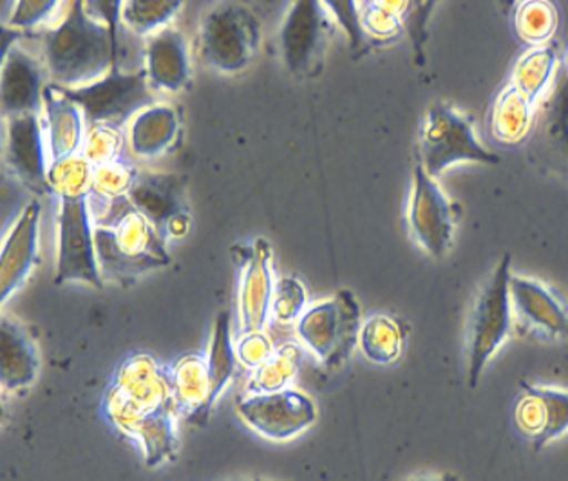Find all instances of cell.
Returning a JSON list of instances; mask_svg holds the SVG:
<instances>
[{
  "mask_svg": "<svg viewBox=\"0 0 568 481\" xmlns=\"http://www.w3.org/2000/svg\"><path fill=\"white\" fill-rule=\"evenodd\" d=\"M105 412L123 434L140 443L148 460H163L176 451L178 409L169 375L151 355H129L118 366L105 395Z\"/></svg>",
  "mask_w": 568,
  "mask_h": 481,
  "instance_id": "1",
  "label": "cell"
},
{
  "mask_svg": "<svg viewBox=\"0 0 568 481\" xmlns=\"http://www.w3.org/2000/svg\"><path fill=\"white\" fill-rule=\"evenodd\" d=\"M88 202L103 280H134L138 275L169 265L171 259L158 226L128 197L108 202L89 194Z\"/></svg>",
  "mask_w": 568,
  "mask_h": 481,
  "instance_id": "2",
  "label": "cell"
},
{
  "mask_svg": "<svg viewBox=\"0 0 568 481\" xmlns=\"http://www.w3.org/2000/svg\"><path fill=\"white\" fill-rule=\"evenodd\" d=\"M116 30L85 11L84 2H73L44 40L45 69L53 84L80 89L113 71L116 65Z\"/></svg>",
  "mask_w": 568,
  "mask_h": 481,
  "instance_id": "3",
  "label": "cell"
},
{
  "mask_svg": "<svg viewBox=\"0 0 568 481\" xmlns=\"http://www.w3.org/2000/svg\"><path fill=\"white\" fill-rule=\"evenodd\" d=\"M510 277V254H505L478 294L470 314L467 331V380L470 388L480 383L487 364L509 339L513 328Z\"/></svg>",
  "mask_w": 568,
  "mask_h": 481,
  "instance_id": "4",
  "label": "cell"
},
{
  "mask_svg": "<svg viewBox=\"0 0 568 481\" xmlns=\"http://www.w3.org/2000/svg\"><path fill=\"white\" fill-rule=\"evenodd\" d=\"M361 328V306L349 290L306 309L295 325L301 342L329 369L341 368L349 359Z\"/></svg>",
  "mask_w": 568,
  "mask_h": 481,
  "instance_id": "5",
  "label": "cell"
},
{
  "mask_svg": "<svg viewBox=\"0 0 568 481\" xmlns=\"http://www.w3.org/2000/svg\"><path fill=\"white\" fill-rule=\"evenodd\" d=\"M422 167L432 177L458 162L498 165L500 156L490 153L475 136V129L467 116L453 105L433 103L420 129Z\"/></svg>",
  "mask_w": 568,
  "mask_h": 481,
  "instance_id": "6",
  "label": "cell"
},
{
  "mask_svg": "<svg viewBox=\"0 0 568 481\" xmlns=\"http://www.w3.org/2000/svg\"><path fill=\"white\" fill-rule=\"evenodd\" d=\"M260 22L243 6L212 8L200 25L197 50L205 65L221 73H237L251 65L260 48Z\"/></svg>",
  "mask_w": 568,
  "mask_h": 481,
  "instance_id": "7",
  "label": "cell"
},
{
  "mask_svg": "<svg viewBox=\"0 0 568 481\" xmlns=\"http://www.w3.org/2000/svg\"><path fill=\"white\" fill-rule=\"evenodd\" d=\"M65 93L79 105L89 125L105 123L122 129L156 100L145 71L123 73L118 65L94 84L65 89Z\"/></svg>",
  "mask_w": 568,
  "mask_h": 481,
  "instance_id": "8",
  "label": "cell"
},
{
  "mask_svg": "<svg viewBox=\"0 0 568 481\" xmlns=\"http://www.w3.org/2000/svg\"><path fill=\"white\" fill-rule=\"evenodd\" d=\"M88 197L60 199L59 256L54 272L57 285L80 280L94 288L103 286Z\"/></svg>",
  "mask_w": 568,
  "mask_h": 481,
  "instance_id": "9",
  "label": "cell"
},
{
  "mask_svg": "<svg viewBox=\"0 0 568 481\" xmlns=\"http://www.w3.org/2000/svg\"><path fill=\"white\" fill-rule=\"evenodd\" d=\"M241 420L272 442H288L314 426L317 406L300 389L248 395L237 403Z\"/></svg>",
  "mask_w": 568,
  "mask_h": 481,
  "instance_id": "10",
  "label": "cell"
},
{
  "mask_svg": "<svg viewBox=\"0 0 568 481\" xmlns=\"http://www.w3.org/2000/svg\"><path fill=\"white\" fill-rule=\"evenodd\" d=\"M407 225L413 239L432 257L446 256L455 234L453 206L435 177L418 163L407 205Z\"/></svg>",
  "mask_w": 568,
  "mask_h": 481,
  "instance_id": "11",
  "label": "cell"
},
{
  "mask_svg": "<svg viewBox=\"0 0 568 481\" xmlns=\"http://www.w3.org/2000/svg\"><path fill=\"white\" fill-rule=\"evenodd\" d=\"M516 432L539 451L568 432V389L521 383L513 408Z\"/></svg>",
  "mask_w": 568,
  "mask_h": 481,
  "instance_id": "12",
  "label": "cell"
},
{
  "mask_svg": "<svg viewBox=\"0 0 568 481\" xmlns=\"http://www.w3.org/2000/svg\"><path fill=\"white\" fill-rule=\"evenodd\" d=\"M328 42V17L323 2L300 0L292 6L283 30L281 50L290 73L308 76L323 60Z\"/></svg>",
  "mask_w": 568,
  "mask_h": 481,
  "instance_id": "13",
  "label": "cell"
},
{
  "mask_svg": "<svg viewBox=\"0 0 568 481\" xmlns=\"http://www.w3.org/2000/svg\"><path fill=\"white\" fill-rule=\"evenodd\" d=\"M6 163L11 172L37 194L50 191V147L45 143L44 122L39 113L8 119L6 127Z\"/></svg>",
  "mask_w": 568,
  "mask_h": 481,
  "instance_id": "14",
  "label": "cell"
},
{
  "mask_svg": "<svg viewBox=\"0 0 568 481\" xmlns=\"http://www.w3.org/2000/svg\"><path fill=\"white\" fill-rule=\"evenodd\" d=\"M240 280V335L255 334L265 329L272 314L274 275H272V248L265 239H257L246 250L241 263Z\"/></svg>",
  "mask_w": 568,
  "mask_h": 481,
  "instance_id": "15",
  "label": "cell"
},
{
  "mask_svg": "<svg viewBox=\"0 0 568 481\" xmlns=\"http://www.w3.org/2000/svg\"><path fill=\"white\" fill-rule=\"evenodd\" d=\"M42 208L37 199L26 206L6 237L0 254V299L2 303L24 285L39 257Z\"/></svg>",
  "mask_w": 568,
  "mask_h": 481,
  "instance_id": "16",
  "label": "cell"
},
{
  "mask_svg": "<svg viewBox=\"0 0 568 481\" xmlns=\"http://www.w3.org/2000/svg\"><path fill=\"white\" fill-rule=\"evenodd\" d=\"M513 311L547 339L568 337V308L549 286L529 277H510Z\"/></svg>",
  "mask_w": 568,
  "mask_h": 481,
  "instance_id": "17",
  "label": "cell"
},
{
  "mask_svg": "<svg viewBox=\"0 0 568 481\" xmlns=\"http://www.w3.org/2000/svg\"><path fill=\"white\" fill-rule=\"evenodd\" d=\"M45 74L42 65L20 48H10L2 64V114L13 119L20 114L39 113L44 103Z\"/></svg>",
  "mask_w": 568,
  "mask_h": 481,
  "instance_id": "18",
  "label": "cell"
},
{
  "mask_svg": "<svg viewBox=\"0 0 568 481\" xmlns=\"http://www.w3.org/2000/svg\"><path fill=\"white\" fill-rule=\"evenodd\" d=\"M145 74L154 91L180 93L191 82V51L182 31L171 25L145 42Z\"/></svg>",
  "mask_w": 568,
  "mask_h": 481,
  "instance_id": "19",
  "label": "cell"
},
{
  "mask_svg": "<svg viewBox=\"0 0 568 481\" xmlns=\"http://www.w3.org/2000/svg\"><path fill=\"white\" fill-rule=\"evenodd\" d=\"M42 108L51 163L79 154L85 134L84 114L79 105L69 99L64 88L48 84Z\"/></svg>",
  "mask_w": 568,
  "mask_h": 481,
  "instance_id": "20",
  "label": "cell"
},
{
  "mask_svg": "<svg viewBox=\"0 0 568 481\" xmlns=\"http://www.w3.org/2000/svg\"><path fill=\"white\" fill-rule=\"evenodd\" d=\"M39 373V349L28 329L10 315L0 323V382L8 393L30 388Z\"/></svg>",
  "mask_w": 568,
  "mask_h": 481,
  "instance_id": "21",
  "label": "cell"
},
{
  "mask_svg": "<svg viewBox=\"0 0 568 481\" xmlns=\"http://www.w3.org/2000/svg\"><path fill=\"white\" fill-rule=\"evenodd\" d=\"M180 133V116L169 103H152L129 123V145L140 157L168 153Z\"/></svg>",
  "mask_w": 568,
  "mask_h": 481,
  "instance_id": "22",
  "label": "cell"
},
{
  "mask_svg": "<svg viewBox=\"0 0 568 481\" xmlns=\"http://www.w3.org/2000/svg\"><path fill=\"white\" fill-rule=\"evenodd\" d=\"M172 400L178 412L205 418L211 411L212 382L206 357L185 355L168 371Z\"/></svg>",
  "mask_w": 568,
  "mask_h": 481,
  "instance_id": "23",
  "label": "cell"
},
{
  "mask_svg": "<svg viewBox=\"0 0 568 481\" xmlns=\"http://www.w3.org/2000/svg\"><path fill=\"white\" fill-rule=\"evenodd\" d=\"M131 205L154 225H168L172 217L182 214V187L176 177L165 174H138L128 196Z\"/></svg>",
  "mask_w": 568,
  "mask_h": 481,
  "instance_id": "24",
  "label": "cell"
},
{
  "mask_svg": "<svg viewBox=\"0 0 568 481\" xmlns=\"http://www.w3.org/2000/svg\"><path fill=\"white\" fill-rule=\"evenodd\" d=\"M535 103H530L515 85L507 84L490 109L489 129L496 142L507 147L519 145L532 127Z\"/></svg>",
  "mask_w": 568,
  "mask_h": 481,
  "instance_id": "25",
  "label": "cell"
},
{
  "mask_svg": "<svg viewBox=\"0 0 568 481\" xmlns=\"http://www.w3.org/2000/svg\"><path fill=\"white\" fill-rule=\"evenodd\" d=\"M539 136L554 162L568 172V73L559 69L539 120Z\"/></svg>",
  "mask_w": 568,
  "mask_h": 481,
  "instance_id": "26",
  "label": "cell"
},
{
  "mask_svg": "<svg viewBox=\"0 0 568 481\" xmlns=\"http://www.w3.org/2000/svg\"><path fill=\"white\" fill-rule=\"evenodd\" d=\"M556 65L558 54L552 45L530 48L516 60L509 84L515 85L530 103H536L545 93V89L549 88L550 80L556 73Z\"/></svg>",
  "mask_w": 568,
  "mask_h": 481,
  "instance_id": "27",
  "label": "cell"
},
{
  "mask_svg": "<svg viewBox=\"0 0 568 481\" xmlns=\"http://www.w3.org/2000/svg\"><path fill=\"white\" fill-rule=\"evenodd\" d=\"M358 346L363 349L364 357L372 362H395L400 357L404 346V328L392 315H372L363 323Z\"/></svg>",
  "mask_w": 568,
  "mask_h": 481,
  "instance_id": "28",
  "label": "cell"
},
{
  "mask_svg": "<svg viewBox=\"0 0 568 481\" xmlns=\"http://www.w3.org/2000/svg\"><path fill=\"white\" fill-rule=\"evenodd\" d=\"M301 360H303V349L297 344H283L263 366L254 369L248 383V395L277 393L288 389L300 371Z\"/></svg>",
  "mask_w": 568,
  "mask_h": 481,
  "instance_id": "29",
  "label": "cell"
},
{
  "mask_svg": "<svg viewBox=\"0 0 568 481\" xmlns=\"http://www.w3.org/2000/svg\"><path fill=\"white\" fill-rule=\"evenodd\" d=\"M206 362H209V373H211L212 382V408L220 395L223 393V389L231 383L235 368H237V355H235L234 340H232L231 314L229 311H221L217 315Z\"/></svg>",
  "mask_w": 568,
  "mask_h": 481,
  "instance_id": "30",
  "label": "cell"
},
{
  "mask_svg": "<svg viewBox=\"0 0 568 481\" xmlns=\"http://www.w3.org/2000/svg\"><path fill=\"white\" fill-rule=\"evenodd\" d=\"M559 16L556 6L545 0H529L516 8L513 28L516 37L530 48H544L556 31Z\"/></svg>",
  "mask_w": 568,
  "mask_h": 481,
  "instance_id": "31",
  "label": "cell"
},
{
  "mask_svg": "<svg viewBox=\"0 0 568 481\" xmlns=\"http://www.w3.org/2000/svg\"><path fill=\"white\" fill-rule=\"evenodd\" d=\"M182 8L180 0H129L123 2L120 22L131 33L151 37L168 28L169 20Z\"/></svg>",
  "mask_w": 568,
  "mask_h": 481,
  "instance_id": "32",
  "label": "cell"
},
{
  "mask_svg": "<svg viewBox=\"0 0 568 481\" xmlns=\"http://www.w3.org/2000/svg\"><path fill=\"white\" fill-rule=\"evenodd\" d=\"M93 168L80 153L51 163L48 172L50 191L59 194L60 199L89 196L93 185Z\"/></svg>",
  "mask_w": 568,
  "mask_h": 481,
  "instance_id": "33",
  "label": "cell"
},
{
  "mask_svg": "<svg viewBox=\"0 0 568 481\" xmlns=\"http://www.w3.org/2000/svg\"><path fill=\"white\" fill-rule=\"evenodd\" d=\"M412 2H368L361 13L364 33L381 42H389L400 37L406 24L407 11Z\"/></svg>",
  "mask_w": 568,
  "mask_h": 481,
  "instance_id": "34",
  "label": "cell"
},
{
  "mask_svg": "<svg viewBox=\"0 0 568 481\" xmlns=\"http://www.w3.org/2000/svg\"><path fill=\"white\" fill-rule=\"evenodd\" d=\"M123 147H125V136H123L122 127L94 123V125L85 127L84 143H82L80 154L93 167H100L105 163L122 160Z\"/></svg>",
  "mask_w": 568,
  "mask_h": 481,
  "instance_id": "35",
  "label": "cell"
},
{
  "mask_svg": "<svg viewBox=\"0 0 568 481\" xmlns=\"http://www.w3.org/2000/svg\"><path fill=\"white\" fill-rule=\"evenodd\" d=\"M136 177V167H133V163L125 162L123 157L116 162L94 167L91 196L108 199V202L123 199L129 196Z\"/></svg>",
  "mask_w": 568,
  "mask_h": 481,
  "instance_id": "36",
  "label": "cell"
},
{
  "mask_svg": "<svg viewBox=\"0 0 568 481\" xmlns=\"http://www.w3.org/2000/svg\"><path fill=\"white\" fill-rule=\"evenodd\" d=\"M308 294L297 277H283L275 283L274 297H272V315L283 325L300 320L306 311Z\"/></svg>",
  "mask_w": 568,
  "mask_h": 481,
  "instance_id": "37",
  "label": "cell"
},
{
  "mask_svg": "<svg viewBox=\"0 0 568 481\" xmlns=\"http://www.w3.org/2000/svg\"><path fill=\"white\" fill-rule=\"evenodd\" d=\"M60 6L62 4L54 0H22L17 2L16 10L11 13L10 25L19 30H30L53 19Z\"/></svg>",
  "mask_w": 568,
  "mask_h": 481,
  "instance_id": "38",
  "label": "cell"
},
{
  "mask_svg": "<svg viewBox=\"0 0 568 481\" xmlns=\"http://www.w3.org/2000/svg\"><path fill=\"white\" fill-rule=\"evenodd\" d=\"M275 349L263 331L255 334L240 335L235 344V355L237 362L243 364L245 368L257 369L272 357Z\"/></svg>",
  "mask_w": 568,
  "mask_h": 481,
  "instance_id": "39",
  "label": "cell"
},
{
  "mask_svg": "<svg viewBox=\"0 0 568 481\" xmlns=\"http://www.w3.org/2000/svg\"><path fill=\"white\" fill-rule=\"evenodd\" d=\"M326 6L334 11L338 22L348 31L353 48L363 44L364 30L363 24H361V13H358L357 4L355 2H326Z\"/></svg>",
  "mask_w": 568,
  "mask_h": 481,
  "instance_id": "40",
  "label": "cell"
},
{
  "mask_svg": "<svg viewBox=\"0 0 568 481\" xmlns=\"http://www.w3.org/2000/svg\"><path fill=\"white\" fill-rule=\"evenodd\" d=\"M165 226H168V232L171 236H183L186 228H189V217H186L185 214H178V216L172 217L171 222Z\"/></svg>",
  "mask_w": 568,
  "mask_h": 481,
  "instance_id": "41",
  "label": "cell"
},
{
  "mask_svg": "<svg viewBox=\"0 0 568 481\" xmlns=\"http://www.w3.org/2000/svg\"><path fill=\"white\" fill-rule=\"evenodd\" d=\"M412 481H440V480H438V478H433V477H420V478H415V480H412Z\"/></svg>",
  "mask_w": 568,
  "mask_h": 481,
  "instance_id": "42",
  "label": "cell"
},
{
  "mask_svg": "<svg viewBox=\"0 0 568 481\" xmlns=\"http://www.w3.org/2000/svg\"><path fill=\"white\" fill-rule=\"evenodd\" d=\"M565 71L568 73V51H567V65H565Z\"/></svg>",
  "mask_w": 568,
  "mask_h": 481,
  "instance_id": "43",
  "label": "cell"
},
{
  "mask_svg": "<svg viewBox=\"0 0 568 481\" xmlns=\"http://www.w3.org/2000/svg\"><path fill=\"white\" fill-rule=\"evenodd\" d=\"M240 481H270V480H240Z\"/></svg>",
  "mask_w": 568,
  "mask_h": 481,
  "instance_id": "44",
  "label": "cell"
}]
</instances>
